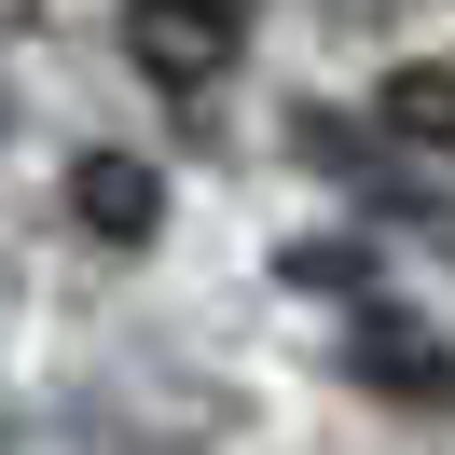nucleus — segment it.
I'll return each mask as SVG.
<instances>
[{"mask_svg":"<svg viewBox=\"0 0 455 455\" xmlns=\"http://www.w3.org/2000/svg\"><path fill=\"white\" fill-rule=\"evenodd\" d=\"M235 28H249V0H124V42L166 97H207L235 69Z\"/></svg>","mask_w":455,"mask_h":455,"instance_id":"obj_1","label":"nucleus"},{"mask_svg":"<svg viewBox=\"0 0 455 455\" xmlns=\"http://www.w3.org/2000/svg\"><path fill=\"white\" fill-rule=\"evenodd\" d=\"M359 387L414 400V414H455V345H442V331H414V317H387V304H372V317H359Z\"/></svg>","mask_w":455,"mask_h":455,"instance_id":"obj_2","label":"nucleus"},{"mask_svg":"<svg viewBox=\"0 0 455 455\" xmlns=\"http://www.w3.org/2000/svg\"><path fill=\"white\" fill-rule=\"evenodd\" d=\"M69 207H84V235H111V249H139V235L166 221V180H152L139 152H84V166H69Z\"/></svg>","mask_w":455,"mask_h":455,"instance_id":"obj_3","label":"nucleus"},{"mask_svg":"<svg viewBox=\"0 0 455 455\" xmlns=\"http://www.w3.org/2000/svg\"><path fill=\"white\" fill-rule=\"evenodd\" d=\"M387 139L455 152V69H387Z\"/></svg>","mask_w":455,"mask_h":455,"instance_id":"obj_4","label":"nucleus"}]
</instances>
